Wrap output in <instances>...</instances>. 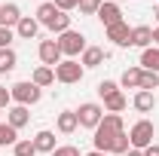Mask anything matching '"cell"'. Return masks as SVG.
<instances>
[{
	"label": "cell",
	"mask_w": 159,
	"mask_h": 156,
	"mask_svg": "<svg viewBox=\"0 0 159 156\" xmlns=\"http://www.w3.org/2000/svg\"><path fill=\"white\" fill-rule=\"evenodd\" d=\"M52 80H55V71H52V67H37L31 83H34V86H49Z\"/></svg>",
	"instance_id": "ffe728a7"
},
{
	"label": "cell",
	"mask_w": 159,
	"mask_h": 156,
	"mask_svg": "<svg viewBox=\"0 0 159 156\" xmlns=\"http://www.w3.org/2000/svg\"><path fill=\"white\" fill-rule=\"evenodd\" d=\"M77 119H80V126H86V129H98V122L104 119V107H98V104H83L77 110Z\"/></svg>",
	"instance_id": "8992f818"
},
{
	"label": "cell",
	"mask_w": 159,
	"mask_h": 156,
	"mask_svg": "<svg viewBox=\"0 0 159 156\" xmlns=\"http://www.w3.org/2000/svg\"><path fill=\"white\" fill-rule=\"evenodd\" d=\"M40 61L46 67H55L61 61V49H58V40H43L40 43Z\"/></svg>",
	"instance_id": "52a82bcc"
},
{
	"label": "cell",
	"mask_w": 159,
	"mask_h": 156,
	"mask_svg": "<svg viewBox=\"0 0 159 156\" xmlns=\"http://www.w3.org/2000/svg\"><path fill=\"white\" fill-rule=\"evenodd\" d=\"M107 40H113L116 46H132V28L125 21H119L113 28H107Z\"/></svg>",
	"instance_id": "ba28073f"
},
{
	"label": "cell",
	"mask_w": 159,
	"mask_h": 156,
	"mask_svg": "<svg viewBox=\"0 0 159 156\" xmlns=\"http://www.w3.org/2000/svg\"><path fill=\"white\" fill-rule=\"evenodd\" d=\"M21 16H19V6L16 3H6L0 6V28H9V25H19Z\"/></svg>",
	"instance_id": "8fae6325"
},
{
	"label": "cell",
	"mask_w": 159,
	"mask_h": 156,
	"mask_svg": "<svg viewBox=\"0 0 159 156\" xmlns=\"http://www.w3.org/2000/svg\"><path fill=\"white\" fill-rule=\"evenodd\" d=\"M77 126H80V119H77V110H64V113H58V132L70 135V132H74Z\"/></svg>",
	"instance_id": "9a60e30c"
},
{
	"label": "cell",
	"mask_w": 159,
	"mask_h": 156,
	"mask_svg": "<svg viewBox=\"0 0 159 156\" xmlns=\"http://www.w3.org/2000/svg\"><path fill=\"white\" fill-rule=\"evenodd\" d=\"M34 147H37V153H52V150H55V135H52V132H37Z\"/></svg>",
	"instance_id": "5bb4252c"
},
{
	"label": "cell",
	"mask_w": 159,
	"mask_h": 156,
	"mask_svg": "<svg viewBox=\"0 0 159 156\" xmlns=\"http://www.w3.org/2000/svg\"><path fill=\"white\" fill-rule=\"evenodd\" d=\"M16 156H34L37 153V147H34V141H16Z\"/></svg>",
	"instance_id": "4316f807"
},
{
	"label": "cell",
	"mask_w": 159,
	"mask_h": 156,
	"mask_svg": "<svg viewBox=\"0 0 159 156\" xmlns=\"http://www.w3.org/2000/svg\"><path fill=\"white\" fill-rule=\"evenodd\" d=\"M159 86V74H153V71H144V77H141V89L144 92H153Z\"/></svg>",
	"instance_id": "d4e9b609"
},
{
	"label": "cell",
	"mask_w": 159,
	"mask_h": 156,
	"mask_svg": "<svg viewBox=\"0 0 159 156\" xmlns=\"http://www.w3.org/2000/svg\"><path fill=\"white\" fill-rule=\"evenodd\" d=\"M98 19L104 21V28H113V25H119V21H122V9H119L116 3H101Z\"/></svg>",
	"instance_id": "9c48e42d"
},
{
	"label": "cell",
	"mask_w": 159,
	"mask_h": 156,
	"mask_svg": "<svg viewBox=\"0 0 159 156\" xmlns=\"http://www.w3.org/2000/svg\"><path fill=\"white\" fill-rule=\"evenodd\" d=\"M113 92H119V89H116V83H110V80H104V83H98V95H101V98L113 95Z\"/></svg>",
	"instance_id": "f1b7e54d"
},
{
	"label": "cell",
	"mask_w": 159,
	"mask_h": 156,
	"mask_svg": "<svg viewBox=\"0 0 159 156\" xmlns=\"http://www.w3.org/2000/svg\"><path fill=\"white\" fill-rule=\"evenodd\" d=\"M52 156H80V150L67 144V147H55V150H52Z\"/></svg>",
	"instance_id": "4dcf8cb0"
},
{
	"label": "cell",
	"mask_w": 159,
	"mask_h": 156,
	"mask_svg": "<svg viewBox=\"0 0 159 156\" xmlns=\"http://www.w3.org/2000/svg\"><path fill=\"white\" fill-rule=\"evenodd\" d=\"M129 141H132V147H135V150H147V147L153 144V122H150V119L135 122V126H132Z\"/></svg>",
	"instance_id": "7a4b0ae2"
},
{
	"label": "cell",
	"mask_w": 159,
	"mask_h": 156,
	"mask_svg": "<svg viewBox=\"0 0 159 156\" xmlns=\"http://www.w3.org/2000/svg\"><path fill=\"white\" fill-rule=\"evenodd\" d=\"M101 61H104V49H98V46H86V52H83V67H98Z\"/></svg>",
	"instance_id": "4fadbf2b"
},
{
	"label": "cell",
	"mask_w": 159,
	"mask_h": 156,
	"mask_svg": "<svg viewBox=\"0 0 159 156\" xmlns=\"http://www.w3.org/2000/svg\"><path fill=\"white\" fill-rule=\"evenodd\" d=\"M55 80H58V83H80V80H83V64L74 61V58L58 61V64H55Z\"/></svg>",
	"instance_id": "277c9868"
},
{
	"label": "cell",
	"mask_w": 159,
	"mask_h": 156,
	"mask_svg": "<svg viewBox=\"0 0 159 156\" xmlns=\"http://www.w3.org/2000/svg\"><path fill=\"white\" fill-rule=\"evenodd\" d=\"M129 144H132V141H129V135L122 132V135L116 138V144H113V153H125V150H129Z\"/></svg>",
	"instance_id": "f546056e"
},
{
	"label": "cell",
	"mask_w": 159,
	"mask_h": 156,
	"mask_svg": "<svg viewBox=\"0 0 159 156\" xmlns=\"http://www.w3.org/2000/svg\"><path fill=\"white\" fill-rule=\"evenodd\" d=\"M0 6H3V3H0Z\"/></svg>",
	"instance_id": "ab89813d"
},
{
	"label": "cell",
	"mask_w": 159,
	"mask_h": 156,
	"mask_svg": "<svg viewBox=\"0 0 159 156\" xmlns=\"http://www.w3.org/2000/svg\"><path fill=\"white\" fill-rule=\"evenodd\" d=\"M153 104H156L153 92H144V89H141L138 95H135V107H138L141 113H150V110H153Z\"/></svg>",
	"instance_id": "2e32d148"
},
{
	"label": "cell",
	"mask_w": 159,
	"mask_h": 156,
	"mask_svg": "<svg viewBox=\"0 0 159 156\" xmlns=\"http://www.w3.org/2000/svg\"><path fill=\"white\" fill-rule=\"evenodd\" d=\"M16 28H19V37H25V40H31L34 37V34H37V19H21L19 25H16Z\"/></svg>",
	"instance_id": "7402d4cb"
},
{
	"label": "cell",
	"mask_w": 159,
	"mask_h": 156,
	"mask_svg": "<svg viewBox=\"0 0 159 156\" xmlns=\"http://www.w3.org/2000/svg\"><path fill=\"white\" fill-rule=\"evenodd\" d=\"M144 156H159V144H150V147L144 150Z\"/></svg>",
	"instance_id": "e575fe53"
},
{
	"label": "cell",
	"mask_w": 159,
	"mask_h": 156,
	"mask_svg": "<svg viewBox=\"0 0 159 156\" xmlns=\"http://www.w3.org/2000/svg\"><path fill=\"white\" fill-rule=\"evenodd\" d=\"M55 6H58L61 12H67V9H74V6H80V0H55Z\"/></svg>",
	"instance_id": "d6a6232c"
},
{
	"label": "cell",
	"mask_w": 159,
	"mask_h": 156,
	"mask_svg": "<svg viewBox=\"0 0 159 156\" xmlns=\"http://www.w3.org/2000/svg\"><path fill=\"white\" fill-rule=\"evenodd\" d=\"M89 156H107V153H98V150H95V153H89Z\"/></svg>",
	"instance_id": "74e56055"
},
{
	"label": "cell",
	"mask_w": 159,
	"mask_h": 156,
	"mask_svg": "<svg viewBox=\"0 0 159 156\" xmlns=\"http://www.w3.org/2000/svg\"><path fill=\"white\" fill-rule=\"evenodd\" d=\"M150 43H153V31H150L147 25H141V28H132V46L150 49Z\"/></svg>",
	"instance_id": "30bf717a"
},
{
	"label": "cell",
	"mask_w": 159,
	"mask_h": 156,
	"mask_svg": "<svg viewBox=\"0 0 159 156\" xmlns=\"http://www.w3.org/2000/svg\"><path fill=\"white\" fill-rule=\"evenodd\" d=\"M122 156H144V153H141V150H125Z\"/></svg>",
	"instance_id": "d590c367"
},
{
	"label": "cell",
	"mask_w": 159,
	"mask_h": 156,
	"mask_svg": "<svg viewBox=\"0 0 159 156\" xmlns=\"http://www.w3.org/2000/svg\"><path fill=\"white\" fill-rule=\"evenodd\" d=\"M122 135V117L119 113H107L95 129V150L98 153H113V144Z\"/></svg>",
	"instance_id": "6da1fadb"
},
{
	"label": "cell",
	"mask_w": 159,
	"mask_h": 156,
	"mask_svg": "<svg viewBox=\"0 0 159 156\" xmlns=\"http://www.w3.org/2000/svg\"><path fill=\"white\" fill-rule=\"evenodd\" d=\"M16 132H19V129H12L9 122H0V147H6V144L16 147V138H19Z\"/></svg>",
	"instance_id": "cb8c5ba5"
},
{
	"label": "cell",
	"mask_w": 159,
	"mask_h": 156,
	"mask_svg": "<svg viewBox=\"0 0 159 156\" xmlns=\"http://www.w3.org/2000/svg\"><path fill=\"white\" fill-rule=\"evenodd\" d=\"M9 40H12V31L9 28H0V49H9Z\"/></svg>",
	"instance_id": "1f68e13d"
},
{
	"label": "cell",
	"mask_w": 159,
	"mask_h": 156,
	"mask_svg": "<svg viewBox=\"0 0 159 156\" xmlns=\"http://www.w3.org/2000/svg\"><path fill=\"white\" fill-rule=\"evenodd\" d=\"M141 77H144V71L129 67V71L122 74V86H125V89H141Z\"/></svg>",
	"instance_id": "ac0fdd59"
},
{
	"label": "cell",
	"mask_w": 159,
	"mask_h": 156,
	"mask_svg": "<svg viewBox=\"0 0 159 156\" xmlns=\"http://www.w3.org/2000/svg\"><path fill=\"white\" fill-rule=\"evenodd\" d=\"M55 12H58V6H55V3H40V9H37V16H40L43 25H49V19H52Z\"/></svg>",
	"instance_id": "484cf974"
},
{
	"label": "cell",
	"mask_w": 159,
	"mask_h": 156,
	"mask_svg": "<svg viewBox=\"0 0 159 156\" xmlns=\"http://www.w3.org/2000/svg\"><path fill=\"white\" fill-rule=\"evenodd\" d=\"M156 19H159V6H156Z\"/></svg>",
	"instance_id": "f35d334b"
},
{
	"label": "cell",
	"mask_w": 159,
	"mask_h": 156,
	"mask_svg": "<svg viewBox=\"0 0 159 156\" xmlns=\"http://www.w3.org/2000/svg\"><path fill=\"white\" fill-rule=\"evenodd\" d=\"M9 95L16 98L19 104L28 107V104H37V101H40V86H34V83H16Z\"/></svg>",
	"instance_id": "5b68a950"
},
{
	"label": "cell",
	"mask_w": 159,
	"mask_h": 156,
	"mask_svg": "<svg viewBox=\"0 0 159 156\" xmlns=\"http://www.w3.org/2000/svg\"><path fill=\"white\" fill-rule=\"evenodd\" d=\"M141 64H144L147 71L159 74V49H144V55H141Z\"/></svg>",
	"instance_id": "d6986e66"
},
{
	"label": "cell",
	"mask_w": 159,
	"mask_h": 156,
	"mask_svg": "<svg viewBox=\"0 0 159 156\" xmlns=\"http://www.w3.org/2000/svg\"><path fill=\"white\" fill-rule=\"evenodd\" d=\"M153 43H159V28H156V31H153Z\"/></svg>",
	"instance_id": "8d00e7d4"
},
{
	"label": "cell",
	"mask_w": 159,
	"mask_h": 156,
	"mask_svg": "<svg viewBox=\"0 0 159 156\" xmlns=\"http://www.w3.org/2000/svg\"><path fill=\"white\" fill-rule=\"evenodd\" d=\"M46 28H52V31H58V34H64V31H70V16H64V12H55L52 19H49V25Z\"/></svg>",
	"instance_id": "e0dca14e"
},
{
	"label": "cell",
	"mask_w": 159,
	"mask_h": 156,
	"mask_svg": "<svg viewBox=\"0 0 159 156\" xmlns=\"http://www.w3.org/2000/svg\"><path fill=\"white\" fill-rule=\"evenodd\" d=\"M104 107H107L110 113H119V110L125 107V95H122V92H113V95H107V98H104Z\"/></svg>",
	"instance_id": "44dd1931"
},
{
	"label": "cell",
	"mask_w": 159,
	"mask_h": 156,
	"mask_svg": "<svg viewBox=\"0 0 159 156\" xmlns=\"http://www.w3.org/2000/svg\"><path fill=\"white\" fill-rule=\"evenodd\" d=\"M16 52L12 49H0V74H9L12 67H16Z\"/></svg>",
	"instance_id": "603a6c76"
},
{
	"label": "cell",
	"mask_w": 159,
	"mask_h": 156,
	"mask_svg": "<svg viewBox=\"0 0 159 156\" xmlns=\"http://www.w3.org/2000/svg\"><path fill=\"white\" fill-rule=\"evenodd\" d=\"M101 9V0H80V12L83 16H92V12H98Z\"/></svg>",
	"instance_id": "83f0119b"
},
{
	"label": "cell",
	"mask_w": 159,
	"mask_h": 156,
	"mask_svg": "<svg viewBox=\"0 0 159 156\" xmlns=\"http://www.w3.org/2000/svg\"><path fill=\"white\" fill-rule=\"evenodd\" d=\"M9 98H12V95H9V92L0 86V107H6V104H9Z\"/></svg>",
	"instance_id": "836d02e7"
},
{
	"label": "cell",
	"mask_w": 159,
	"mask_h": 156,
	"mask_svg": "<svg viewBox=\"0 0 159 156\" xmlns=\"http://www.w3.org/2000/svg\"><path fill=\"white\" fill-rule=\"evenodd\" d=\"M28 119H31V113H28V107H25V104H19V107H12V110L6 113V122H9L12 129H21V126H25Z\"/></svg>",
	"instance_id": "7c38bea8"
},
{
	"label": "cell",
	"mask_w": 159,
	"mask_h": 156,
	"mask_svg": "<svg viewBox=\"0 0 159 156\" xmlns=\"http://www.w3.org/2000/svg\"><path fill=\"white\" fill-rule=\"evenodd\" d=\"M58 49L61 55H80V52H86V37L77 31H64L58 37Z\"/></svg>",
	"instance_id": "3957f363"
}]
</instances>
